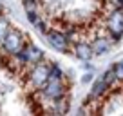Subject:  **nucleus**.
I'll use <instances>...</instances> for the list:
<instances>
[{
    "mask_svg": "<svg viewBox=\"0 0 123 116\" xmlns=\"http://www.w3.org/2000/svg\"><path fill=\"white\" fill-rule=\"evenodd\" d=\"M112 69H114V73H116L118 82H123V62H116L114 65H112Z\"/></svg>",
    "mask_w": 123,
    "mask_h": 116,
    "instance_id": "15",
    "label": "nucleus"
},
{
    "mask_svg": "<svg viewBox=\"0 0 123 116\" xmlns=\"http://www.w3.org/2000/svg\"><path fill=\"white\" fill-rule=\"evenodd\" d=\"M13 58H15L16 62H20V64L33 65V64H38L40 60H43V51L40 49L38 45H35V44H25L24 49Z\"/></svg>",
    "mask_w": 123,
    "mask_h": 116,
    "instance_id": "5",
    "label": "nucleus"
},
{
    "mask_svg": "<svg viewBox=\"0 0 123 116\" xmlns=\"http://www.w3.org/2000/svg\"><path fill=\"white\" fill-rule=\"evenodd\" d=\"M101 78H103V82L109 85V87H112V85H114L116 82H118V78H116V73H114V69H112V67L105 71V73L101 74Z\"/></svg>",
    "mask_w": 123,
    "mask_h": 116,
    "instance_id": "11",
    "label": "nucleus"
},
{
    "mask_svg": "<svg viewBox=\"0 0 123 116\" xmlns=\"http://www.w3.org/2000/svg\"><path fill=\"white\" fill-rule=\"evenodd\" d=\"M116 6H118L119 9H123V0H116Z\"/></svg>",
    "mask_w": 123,
    "mask_h": 116,
    "instance_id": "18",
    "label": "nucleus"
},
{
    "mask_svg": "<svg viewBox=\"0 0 123 116\" xmlns=\"http://www.w3.org/2000/svg\"><path fill=\"white\" fill-rule=\"evenodd\" d=\"M33 27H35V29L40 33V35H45V33L49 31V26H47V22L43 20V16H42V18H40V20H38V22H36Z\"/></svg>",
    "mask_w": 123,
    "mask_h": 116,
    "instance_id": "12",
    "label": "nucleus"
},
{
    "mask_svg": "<svg viewBox=\"0 0 123 116\" xmlns=\"http://www.w3.org/2000/svg\"><path fill=\"white\" fill-rule=\"evenodd\" d=\"M0 16H2V6H0Z\"/></svg>",
    "mask_w": 123,
    "mask_h": 116,
    "instance_id": "19",
    "label": "nucleus"
},
{
    "mask_svg": "<svg viewBox=\"0 0 123 116\" xmlns=\"http://www.w3.org/2000/svg\"><path fill=\"white\" fill-rule=\"evenodd\" d=\"M73 53H74V56H76L78 60H81V62H89V60L94 56V53H92V45L87 44V42H83V40L74 42Z\"/></svg>",
    "mask_w": 123,
    "mask_h": 116,
    "instance_id": "7",
    "label": "nucleus"
},
{
    "mask_svg": "<svg viewBox=\"0 0 123 116\" xmlns=\"http://www.w3.org/2000/svg\"><path fill=\"white\" fill-rule=\"evenodd\" d=\"M69 98L63 96V98H58V100H53V109H47V112H54V114H65L69 112Z\"/></svg>",
    "mask_w": 123,
    "mask_h": 116,
    "instance_id": "10",
    "label": "nucleus"
},
{
    "mask_svg": "<svg viewBox=\"0 0 123 116\" xmlns=\"http://www.w3.org/2000/svg\"><path fill=\"white\" fill-rule=\"evenodd\" d=\"M109 89H111V87H109V85L103 82V78L100 76L98 80L92 82V87H91V91H89V98H87V100L89 102H91V100H98V98H101Z\"/></svg>",
    "mask_w": 123,
    "mask_h": 116,
    "instance_id": "8",
    "label": "nucleus"
},
{
    "mask_svg": "<svg viewBox=\"0 0 123 116\" xmlns=\"http://www.w3.org/2000/svg\"><path fill=\"white\" fill-rule=\"evenodd\" d=\"M0 44H2V49H4L6 54H9V56H16V54L24 49L25 40H24V36H22L20 31L9 27L7 33H6V36L0 40Z\"/></svg>",
    "mask_w": 123,
    "mask_h": 116,
    "instance_id": "1",
    "label": "nucleus"
},
{
    "mask_svg": "<svg viewBox=\"0 0 123 116\" xmlns=\"http://www.w3.org/2000/svg\"><path fill=\"white\" fill-rule=\"evenodd\" d=\"M40 91H42V94L51 102L67 96V85H65V82H63V76L62 78H49Z\"/></svg>",
    "mask_w": 123,
    "mask_h": 116,
    "instance_id": "2",
    "label": "nucleus"
},
{
    "mask_svg": "<svg viewBox=\"0 0 123 116\" xmlns=\"http://www.w3.org/2000/svg\"><path fill=\"white\" fill-rule=\"evenodd\" d=\"M49 71H51V64H45L43 60H40L38 64H33L29 71V82L35 89H42L45 82L49 80Z\"/></svg>",
    "mask_w": 123,
    "mask_h": 116,
    "instance_id": "3",
    "label": "nucleus"
},
{
    "mask_svg": "<svg viewBox=\"0 0 123 116\" xmlns=\"http://www.w3.org/2000/svg\"><path fill=\"white\" fill-rule=\"evenodd\" d=\"M45 40H47V44H49L56 53L65 54V53L71 51V42H69V38H67V35L63 31L49 29V31L45 33Z\"/></svg>",
    "mask_w": 123,
    "mask_h": 116,
    "instance_id": "4",
    "label": "nucleus"
},
{
    "mask_svg": "<svg viewBox=\"0 0 123 116\" xmlns=\"http://www.w3.org/2000/svg\"><path fill=\"white\" fill-rule=\"evenodd\" d=\"M62 76H63V71L60 69V65H56V64H51L49 78H62Z\"/></svg>",
    "mask_w": 123,
    "mask_h": 116,
    "instance_id": "14",
    "label": "nucleus"
},
{
    "mask_svg": "<svg viewBox=\"0 0 123 116\" xmlns=\"http://www.w3.org/2000/svg\"><path fill=\"white\" fill-rule=\"evenodd\" d=\"M92 45V53L96 54V56H101V54L109 53L112 47V38H105V36H98L94 42L91 44Z\"/></svg>",
    "mask_w": 123,
    "mask_h": 116,
    "instance_id": "9",
    "label": "nucleus"
},
{
    "mask_svg": "<svg viewBox=\"0 0 123 116\" xmlns=\"http://www.w3.org/2000/svg\"><path fill=\"white\" fill-rule=\"evenodd\" d=\"M109 33H111L112 40H121L123 36V9H116L114 13H111L109 16Z\"/></svg>",
    "mask_w": 123,
    "mask_h": 116,
    "instance_id": "6",
    "label": "nucleus"
},
{
    "mask_svg": "<svg viewBox=\"0 0 123 116\" xmlns=\"http://www.w3.org/2000/svg\"><path fill=\"white\" fill-rule=\"evenodd\" d=\"M91 80H92V73H85L83 76H81V82H83V84H89Z\"/></svg>",
    "mask_w": 123,
    "mask_h": 116,
    "instance_id": "17",
    "label": "nucleus"
},
{
    "mask_svg": "<svg viewBox=\"0 0 123 116\" xmlns=\"http://www.w3.org/2000/svg\"><path fill=\"white\" fill-rule=\"evenodd\" d=\"M7 29H9V24H7V20H4L2 16H0V40H2V38L6 36Z\"/></svg>",
    "mask_w": 123,
    "mask_h": 116,
    "instance_id": "16",
    "label": "nucleus"
},
{
    "mask_svg": "<svg viewBox=\"0 0 123 116\" xmlns=\"http://www.w3.org/2000/svg\"><path fill=\"white\" fill-rule=\"evenodd\" d=\"M25 18L29 20L31 26H35V24L42 18V13H40V11H27V13H25Z\"/></svg>",
    "mask_w": 123,
    "mask_h": 116,
    "instance_id": "13",
    "label": "nucleus"
}]
</instances>
